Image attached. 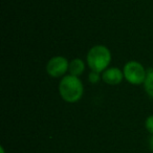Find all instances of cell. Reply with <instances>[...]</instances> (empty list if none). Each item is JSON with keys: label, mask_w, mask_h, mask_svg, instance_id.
<instances>
[{"label": "cell", "mask_w": 153, "mask_h": 153, "mask_svg": "<svg viewBox=\"0 0 153 153\" xmlns=\"http://www.w3.org/2000/svg\"><path fill=\"white\" fill-rule=\"evenodd\" d=\"M123 78H124L123 71H121L117 67L107 68L106 70L103 71L102 74L103 81L106 84H109V85H117V84H120L122 82Z\"/></svg>", "instance_id": "5b68a950"}, {"label": "cell", "mask_w": 153, "mask_h": 153, "mask_svg": "<svg viewBox=\"0 0 153 153\" xmlns=\"http://www.w3.org/2000/svg\"><path fill=\"white\" fill-rule=\"evenodd\" d=\"M59 92L64 101L68 103H76L83 96L84 87L78 76L68 74L62 78L59 85Z\"/></svg>", "instance_id": "6da1fadb"}, {"label": "cell", "mask_w": 153, "mask_h": 153, "mask_svg": "<svg viewBox=\"0 0 153 153\" xmlns=\"http://www.w3.org/2000/svg\"><path fill=\"white\" fill-rule=\"evenodd\" d=\"M149 146H150V149L153 151V134H152V136H151V138H150V140H149Z\"/></svg>", "instance_id": "30bf717a"}, {"label": "cell", "mask_w": 153, "mask_h": 153, "mask_svg": "<svg viewBox=\"0 0 153 153\" xmlns=\"http://www.w3.org/2000/svg\"><path fill=\"white\" fill-rule=\"evenodd\" d=\"M84 69H85V64H84V62L81 59H74L69 63L68 70H69L70 74H72V76H81L84 72Z\"/></svg>", "instance_id": "8992f818"}, {"label": "cell", "mask_w": 153, "mask_h": 153, "mask_svg": "<svg viewBox=\"0 0 153 153\" xmlns=\"http://www.w3.org/2000/svg\"><path fill=\"white\" fill-rule=\"evenodd\" d=\"M146 129L150 132L151 134H153V115H150V117H147L146 120Z\"/></svg>", "instance_id": "9c48e42d"}, {"label": "cell", "mask_w": 153, "mask_h": 153, "mask_svg": "<svg viewBox=\"0 0 153 153\" xmlns=\"http://www.w3.org/2000/svg\"><path fill=\"white\" fill-rule=\"evenodd\" d=\"M144 84L148 96L153 99V69H149L147 71V76Z\"/></svg>", "instance_id": "52a82bcc"}, {"label": "cell", "mask_w": 153, "mask_h": 153, "mask_svg": "<svg viewBox=\"0 0 153 153\" xmlns=\"http://www.w3.org/2000/svg\"><path fill=\"white\" fill-rule=\"evenodd\" d=\"M111 61V53L106 46L96 45L87 53V64L90 69L102 72L107 69Z\"/></svg>", "instance_id": "7a4b0ae2"}, {"label": "cell", "mask_w": 153, "mask_h": 153, "mask_svg": "<svg viewBox=\"0 0 153 153\" xmlns=\"http://www.w3.org/2000/svg\"><path fill=\"white\" fill-rule=\"evenodd\" d=\"M69 68V63L64 57L57 56L51 58L46 65V71L53 78H59L66 74Z\"/></svg>", "instance_id": "277c9868"}, {"label": "cell", "mask_w": 153, "mask_h": 153, "mask_svg": "<svg viewBox=\"0 0 153 153\" xmlns=\"http://www.w3.org/2000/svg\"><path fill=\"white\" fill-rule=\"evenodd\" d=\"M124 78L133 85H140L144 83L147 76V71L144 66L136 61H130L124 66Z\"/></svg>", "instance_id": "3957f363"}, {"label": "cell", "mask_w": 153, "mask_h": 153, "mask_svg": "<svg viewBox=\"0 0 153 153\" xmlns=\"http://www.w3.org/2000/svg\"><path fill=\"white\" fill-rule=\"evenodd\" d=\"M88 80H89L90 83L96 84L100 81V72H97L91 70V72L89 74V76H88Z\"/></svg>", "instance_id": "ba28073f"}]
</instances>
